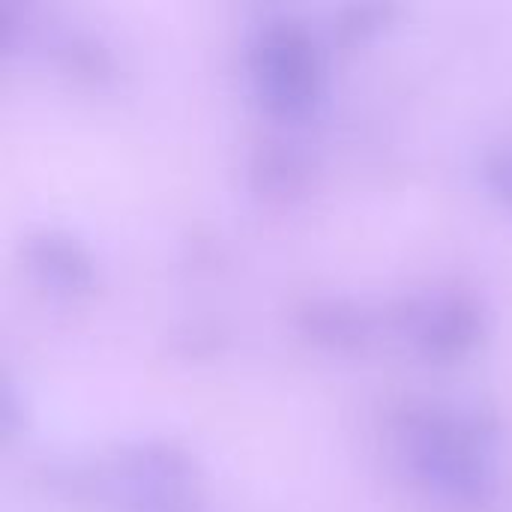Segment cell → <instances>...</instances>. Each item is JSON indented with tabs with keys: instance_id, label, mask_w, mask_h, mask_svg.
<instances>
[{
	"instance_id": "obj_1",
	"label": "cell",
	"mask_w": 512,
	"mask_h": 512,
	"mask_svg": "<svg viewBox=\"0 0 512 512\" xmlns=\"http://www.w3.org/2000/svg\"><path fill=\"white\" fill-rule=\"evenodd\" d=\"M399 459L429 495L477 507L498 495L501 420L471 399L411 396L390 414Z\"/></svg>"
},
{
	"instance_id": "obj_2",
	"label": "cell",
	"mask_w": 512,
	"mask_h": 512,
	"mask_svg": "<svg viewBox=\"0 0 512 512\" xmlns=\"http://www.w3.org/2000/svg\"><path fill=\"white\" fill-rule=\"evenodd\" d=\"M243 66L255 102L276 120H303L324 99L327 72L318 36L291 12H273L252 24Z\"/></svg>"
},
{
	"instance_id": "obj_3",
	"label": "cell",
	"mask_w": 512,
	"mask_h": 512,
	"mask_svg": "<svg viewBox=\"0 0 512 512\" xmlns=\"http://www.w3.org/2000/svg\"><path fill=\"white\" fill-rule=\"evenodd\" d=\"M96 498L120 512H201V474L186 447L144 435L114 444L96 465Z\"/></svg>"
},
{
	"instance_id": "obj_4",
	"label": "cell",
	"mask_w": 512,
	"mask_h": 512,
	"mask_svg": "<svg viewBox=\"0 0 512 512\" xmlns=\"http://www.w3.org/2000/svg\"><path fill=\"white\" fill-rule=\"evenodd\" d=\"M387 330L420 360L450 366L477 354L489 336L486 303L456 285L417 288L384 312Z\"/></svg>"
},
{
	"instance_id": "obj_5",
	"label": "cell",
	"mask_w": 512,
	"mask_h": 512,
	"mask_svg": "<svg viewBox=\"0 0 512 512\" xmlns=\"http://www.w3.org/2000/svg\"><path fill=\"white\" fill-rule=\"evenodd\" d=\"M297 333L330 354H363L387 330V318L345 294H312L294 306Z\"/></svg>"
},
{
	"instance_id": "obj_6",
	"label": "cell",
	"mask_w": 512,
	"mask_h": 512,
	"mask_svg": "<svg viewBox=\"0 0 512 512\" xmlns=\"http://www.w3.org/2000/svg\"><path fill=\"white\" fill-rule=\"evenodd\" d=\"M21 258L27 273L54 297L75 300L93 291L96 285V258L93 252L66 228H36L21 243Z\"/></svg>"
},
{
	"instance_id": "obj_7",
	"label": "cell",
	"mask_w": 512,
	"mask_h": 512,
	"mask_svg": "<svg viewBox=\"0 0 512 512\" xmlns=\"http://www.w3.org/2000/svg\"><path fill=\"white\" fill-rule=\"evenodd\" d=\"M315 174L312 150L297 138H264L246 159V186L264 201H291L303 195Z\"/></svg>"
},
{
	"instance_id": "obj_8",
	"label": "cell",
	"mask_w": 512,
	"mask_h": 512,
	"mask_svg": "<svg viewBox=\"0 0 512 512\" xmlns=\"http://www.w3.org/2000/svg\"><path fill=\"white\" fill-rule=\"evenodd\" d=\"M48 57L69 75L84 81H105L114 75V54L111 48L84 27H57L45 39Z\"/></svg>"
},
{
	"instance_id": "obj_9",
	"label": "cell",
	"mask_w": 512,
	"mask_h": 512,
	"mask_svg": "<svg viewBox=\"0 0 512 512\" xmlns=\"http://www.w3.org/2000/svg\"><path fill=\"white\" fill-rule=\"evenodd\" d=\"M396 15V6L390 3H354L333 15V33L345 42H357L381 30Z\"/></svg>"
},
{
	"instance_id": "obj_10",
	"label": "cell",
	"mask_w": 512,
	"mask_h": 512,
	"mask_svg": "<svg viewBox=\"0 0 512 512\" xmlns=\"http://www.w3.org/2000/svg\"><path fill=\"white\" fill-rule=\"evenodd\" d=\"M480 183L501 207L512 210V138L495 141L480 153Z\"/></svg>"
},
{
	"instance_id": "obj_11",
	"label": "cell",
	"mask_w": 512,
	"mask_h": 512,
	"mask_svg": "<svg viewBox=\"0 0 512 512\" xmlns=\"http://www.w3.org/2000/svg\"><path fill=\"white\" fill-rule=\"evenodd\" d=\"M219 327L210 324V321H192L186 324L180 333H174V342H177V351L183 354H192V357H201L213 348H219Z\"/></svg>"
},
{
	"instance_id": "obj_12",
	"label": "cell",
	"mask_w": 512,
	"mask_h": 512,
	"mask_svg": "<svg viewBox=\"0 0 512 512\" xmlns=\"http://www.w3.org/2000/svg\"><path fill=\"white\" fill-rule=\"evenodd\" d=\"M24 423H27L24 399L18 396L15 381L3 378V387H0V429H3V438L18 435L24 429Z\"/></svg>"
}]
</instances>
